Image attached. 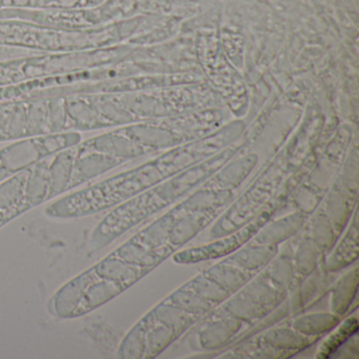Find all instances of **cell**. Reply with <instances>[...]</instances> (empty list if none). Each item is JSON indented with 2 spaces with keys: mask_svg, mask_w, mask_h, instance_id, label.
I'll use <instances>...</instances> for the list:
<instances>
[{
  "mask_svg": "<svg viewBox=\"0 0 359 359\" xmlns=\"http://www.w3.org/2000/svg\"><path fill=\"white\" fill-rule=\"evenodd\" d=\"M50 159L39 161L27 168L26 186H25V203L31 207L39 205L43 201H48L49 192V178H48V168Z\"/></svg>",
  "mask_w": 359,
  "mask_h": 359,
  "instance_id": "5",
  "label": "cell"
},
{
  "mask_svg": "<svg viewBox=\"0 0 359 359\" xmlns=\"http://www.w3.org/2000/svg\"><path fill=\"white\" fill-rule=\"evenodd\" d=\"M113 159L107 154L77 147V155L73 165L69 189L79 186L112 167Z\"/></svg>",
  "mask_w": 359,
  "mask_h": 359,
  "instance_id": "1",
  "label": "cell"
},
{
  "mask_svg": "<svg viewBox=\"0 0 359 359\" xmlns=\"http://www.w3.org/2000/svg\"><path fill=\"white\" fill-rule=\"evenodd\" d=\"M12 175L11 172L5 167V165L0 163V182L7 180L8 177Z\"/></svg>",
  "mask_w": 359,
  "mask_h": 359,
  "instance_id": "9",
  "label": "cell"
},
{
  "mask_svg": "<svg viewBox=\"0 0 359 359\" xmlns=\"http://www.w3.org/2000/svg\"><path fill=\"white\" fill-rule=\"evenodd\" d=\"M28 170L24 169L0 182V211L18 215L28 210L25 203V186Z\"/></svg>",
  "mask_w": 359,
  "mask_h": 359,
  "instance_id": "4",
  "label": "cell"
},
{
  "mask_svg": "<svg viewBox=\"0 0 359 359\" xmlns=\"http://www.w3.org/2000/svg\"><path fill=\"white\" fill-rule=\"evenodd\" d=\"M76 155L77 147L68 151H62V152L60 151L50 158L49 168H48V178H49L48 199L68 190Z\"/></svg>",
  "mask_w": 359,
  "mask_h": 359,
  "instance_id": "3",
  "label": "cell"
},
{
  "mask_svg": "<svg viewBox=\"0 0 359 359\" xmlns=\"http://www.w3.org/2000/svg\"><path fill=\"white\" fill-rule=\"evenodd\" d=\"M356 327L357 325L353 327L352 325H350V323H346L344 327H340L339 331L336 333V335L333 336V337L327 341L330 348L327 351H330V352H332L333 350L335 351L336 348L341 344V342H344V340L348 338V335H352L353 332L356 331Z\"/></svg>",
  "mask_w": 359,
  "mask_h": 359,
  "instance_id": "7",
  "label": "cell"
},
{
  "mask_svg": "<svg viewBox=\"0 0 359 359\" xmlns=\"http://www.w3.org/2000/svg\"><path fill=\"white\" fill-rule=\"evenodd\" d=\"M15 214L11 213V212L0 211V226L5 224L8 220L11 219V218L15 217Z\"/></svg>",
  "mask_w": 359,
  "mask_h": 359,
  "instance_id": "8",
  "label": "cell"
},
{
  "mask_svg": "<svg viewBox=\"0 0 359 359\" xmlns=\"http://www.w3.org/2000/svg\"><path fill=\"white\" fill-rule=\"evenodd\" d=\"M116 287L117 285L112 281L100 278L97 275L86 290L85 295L79 306H77L74 316L90 312L100 304L108 302L116 292H118Z\"/></svg>",
  "mask_w": 359,
  "mask_h": 359,
  "instance_id": "6",
  "label": "cell"
},
{
  "mask_svg": "<svg viewBox=\"0 0 359 359\" xmlns=\"http://www.w3.org/2000/svg\"><path fill=\"white\" fill-rule=\"evenodd\" d=\"M97 276L94 269L83 273L77 278L73 279L68 285L62 287L56 294L54 299L55 311L62 317L74 316L77 306L81 304L86 290L90 283Z\"/></svg>",
  "mask_w": 359,
  "mask_h": 359,
  "instance_id": "2",
  "label": "cell"
}]
</instances>
